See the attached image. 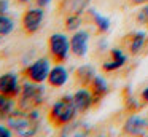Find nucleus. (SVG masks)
<instances>
[{
    "label": "nucleus",
    "mask_w": 148,
    "mask_h": 137,
    "mask_svg": "<svg viewBox=\"0 0 148 137\" xmlns=\"http://www.w3.org/2000/svg\"><path fill=\"white\" fill-rule=\"evenodd\" d=\"M7 126L18 136H34L37 134L40 126V112L37 108L34 110H16L7 118Z\"/></svg>",
    "instance_id": "nucleus-1"
},
{
    "label": "nucleus",
    "mask_w": 148,
    "mask_h": 137,
    "mask_svg": "<svg viewBox=\"0 0 148 137\" xmlns=\"http://www.w3.org/2000/svg\"><path fill=\"white\" fill-rule=\"evenodd\" d=\"M67 78H69V73H67V70H65V67H62L61 64H58L56 67H53V69L49 70V75H48V80H46V81H48L49 86H53V88H61V86L65 85Z\"/></svg>",
    "instance_id": "nucleus-14"
},
{
    "label": "nucleus",
    "mask_w": 148,
    "mask_h": 137,
    "mask_svg": "<svg viewBox=\"0 0 148 137\" xmlns=\"http://www.w3.org/2000/svg\"><path fill=\"white\" fill-rule=\"evenodd\" d=\"M21 88L18 83V76L13 72H8L0 75V94L10 96V97H18Z\"/></svg>",
    "instance_id": "nucleus-9"
},
{
    "label": "nucleus",
    "mask_w": 148,
    "mask_h": 137,
    "mask_svg": "<svg viewBox=\"0 0 148 137\" xmlns=\"http://www.w3.org/2000/svg\"><path fill=\"white\" fill-rule=\"evenodd\" d=\"M77 107L73 104V96H64L53 104L48 112V121L53 127H64L72 123L77 115Z\"/></svg>",
    "instance_id": "nucleus-2"
},
{
    "label": "nucleus",
    "mask_w": 148,
    "mask_h": 137,
    "mask_svg": "<svg viewBox=\"0 0 148 137\" xmlns=\"http://www.w3.org/2000/svg\"><path fill=\"white\" fill-rule=\"evenodd\" d=\"M16 3H19V5H26V3H29L30 0H14Z\"/></svg>",
    "instance_id": "nucleus-28"
},
{
    "label": "nucleus",
    "mask_w": 148,
    "mask_h": 137,
    "mask_svg": "<svg viewBox=\"0 0 148 137\" xmlns=\"http://www.w3.org/2000/svg\"><path fill=\"white\" fill-rule=\"evenodd\" d=\"M91 14H92L94 24H96L97 30H99L100 34H105V32H108V29H110V19H108V18H105V16L96 13L94 10H91Z\"/></svg>",
    "instance_id": "nucleus-19"
},
{
    "label": "nucleus",
    "mask_w": 148,
    "mask_h": 137,
    "mask_svg": "<svg viewBox=\"0 0 148 137\" xmlns=\"http://www.w3.org/2000/svg\"><path fill=\"white\" fill-rule=\"evenodd\" d=\"M13 134V131L10 127H5V126H0V137H10Z\"/></svg>",
    "instance_id": "nucleus-24"
},
{
    "label": "nucleus",
    "mask_w": 148,
    "mask_h": 137,
    "mask_svg": "<svg viewBox=\"0 0 148 137\" xmlns=\"http://www.w3.org/2000/svg\"><path fill=\"white\" fill-rule=\"evenodd\" d=\"M73 104H75V107H77L78 113H84V112H88L91 107H94V97H92L91 89H86L84 86L80 88L73 94Z\"/></svg>",
    "instance_id": "nucleus-10"
},
{
    "label": "nucleus",
    "mask_w": 148,
    "mask_h": 137,
    "mask_svg": "<svg viewBox=\"0 0 148 137\" xmlns=\"http://www.w3.org/2000/svg\"><path fill=\"white\" fill-rule=\"evenodd\" d=\"M14 97L0 94V121H7V118L14 112Z\"/></svg>",
    "instance_id": "nucleus-17"
},
{
    "label": "nucleus",
    "mask_w": 148,
    "mask_h": 137,
    "mask_svg": "<svg viewBox=\"0 0 148 137\" xmlns=\"http://www.w3.org/2000/svg\"><path fill=\"white\" fill-rule=\"evenodd\" d=\"M64 25H65V30H69V32L78 30V27L81 25V14H77V13H70V14H67Z\"/></svg>",
    "instance_id": "nucleus-21"
},
{
    "label": "nucleus",
    "mask_w": 148,
    "mask_h": 137,
    "mask_svg": "<svg viewBox=\"0 0 148 137\" xmlns=\"http://www.w3.org/2000/svg\"><path fill=\"white\" fill-rule=\"evenodd\" d=\"M137 22L140 24H148V5H145L143 8H140V11L137 13Z\"/></svg>",
    "instance_id": "nucleus-22"
},
{
    "label": "nucleus",
    "mask_w": 148,
    "mask_h": 137,
    "mask_svg": "<svg viewBox=\"0 0 148 137\" xmlns=\"http://www.w3.org/2000/svg\"><path fill=\"white\" fill-rule=\"evenodd\" d=\"M94 76H96V70H94V67L89 65V64H84V65L78 67V69L75 70V81L80 86H84V88L91 85Z\"/></svg>",
    "instance_id": "nucleus-15"
},
{
    "label": "nucleus",
    "mask_w": 148,
    "mask_h": 137,
    "mask_svg": "<svg viewBox=\"0 0 148 137\" xmlns=\"http://www.w3.org/2000/svg\"><path fill=\"white\" fill-rule=\"evenodd\" d=\"M0 41H2V37H0Z\"/></svg>",
    "instance_id": "nucleus-29"
},
{
    "label": "nucleus",
    "mask_w": 148,
    "mask_h": 137,
    "mask_svg": "<svg viewBox=\"0 0 148 137\" xmlns=\"http://www.w3.org/2000/svg\"><path fill=\"white\" fill-rule=\"evenodd\" d=\"M147 41V32H134L126 37V48L132 56H137L145 46Z\"/></svg>",
    "instance_id": "nucleus-12"
},
{
    "label": "nucleus",
    "mask_w": 148,
    "mask_h": 137,
    "mask_svg": "<svg viewBox=\"0 0 148 137\" xmlns=\"http://www.w3.org/2000/svg\"><path fill=\"white\" fill-rule=\"evenodd\" d=\"M140 97H142V102H143V104H148V86L140 92Z\"/></svg>",
    "instance_id": "nucleus-25"
},
{
    "label": "nucleus",
    "mask_w": 148,
    "mask_h": 137,
    "mask_svg": "<svg viewBox=\"0 0 148 137\" xmlns=\"http://www.w3.org/2000/svg\"><path fill=\"white\" fill-rule=\"evenodd\" d=\"M89 2L91 0H64V2H62V10H64L67 14H70V13L81 14V13L88 8Z\"/></svg>",
    "instance_id": "nucleus-16"
},
{
    "label": "nucleus",
    "mask_w": 148,
    "mask_h": 137,
    "mask_svg": "<svg viewBox=\"0 0 148 137\" xmlns=\"http://www.w3.org/2000/svg\"><path fill=\"white\" fill-rule=\"evenodd\" d=\"M126 61H127V57H126L124 51L121 48H113L110 51V59L102 64V69H103V72H113V70L121 69L126 64Z\"/></svg>",
    "instance_id": "nucleus-11"
},
{
    "label": "nucleus",
    "mask_w": 148,
    "mask_h": 137,
    "mask_svg": "<svg viewBox=\"0 0 148 137\" xmlns=\"http://www.w3.org/2000/svg\"><path fill=\"white\" fill-rule=\"evenodd\" d=\"M148 129V120L138 115H132L126 120V123L123 124V132L131 134V136H140L145 134Z\"/></svg>",
    "instance_id": "nucleus-8"
},
{
    "label": "nucleus",
    "mask_w": 148,
    "mask_h": 137,
    "mask_svg": "<svg viewBox=\"0 0 148 137\" xmlns=\"http://www.w3.org/2000/svg\"><path fill=\"white\" fill-rule=\"evenodd\" d=\"M49 61L42 57V59H37L35 62H32L29 67H26L23 72V75L26 76L29 81L34 83H45L48 80L49 75Z\"/></svg>",
    "instance_id": "nucleus-5"
},
{
    "label": "nucleus",
    "mask_w": 148,
    "mask_h": 137,
    "mask_svg": "<svg viewBox=\"0 0 148 137\" xmlns=\"http://www.w3.org/2000/svg\"><path fill=\"white\" fill-rule=\"evenodd\" d=\"M45 101V88L42 83L27 81L21 86V91L18 94L16 108L19 110H34L38 108Z\"/></svg>",
    "instance_id": "nucleus-3"
},
{
    "label": "nucleus",
    "mask_w": 148,
    "mask_h": 137,
    "mask_svg": "<svg viewBox=\"0 0 148 137\" xmlns=\"http://www.w3.org/2000/svg\"><path fill=\"white\" fill-rule=\"evenodd\" d=\"M10 10V0H0V14H7Z\"/></svg>",
    "instance_id": "nucleus-23"
},
{
    "label": "nucleus",
    "mask_w": 148,
    "mask_h": 137,
    "mask_svg": "<svg viewBox=\"0 0 148 137\" xmlns=\"http://www.w3.org/2000/svg\"><path fill=\"white\" fill-rule=\"evenodd\" d=\"M148 0H129V3L131 5H143V3H147Z\"/></svg>",
    "instance_id": "nucleus-27"
},
{
    "label": "nucleus",
    "mask_w": 148,
    "mask_h": 137,
    "mask_svg": "<svg viewBox=\"0 0 148 137\" xmlns=\"http://www.w3.org/2000/svg\"><path fill=\"white\" fill-rule=\"evenodd\" d=\"M88 40L89 32L86 30H75L70 38V50L77 57H84L88 53Z\"/></svg>",
    "instance_id": "nucleus-7"
},
{
    "label": "nucleus",
    "mask_w": 148,
    "mask_h": 137,
    "mask_svg": "<svg viewBox=\"0 0 148 137\" xmlns=\"http://www.w3.org/2000/svg\"><path fill=\"white\" fill-rule=\"evenodd\" d=\"M43 18H45V11H43V8H40V6L24 11L23 18H21L23 30L26 32L27 35H32V34H35V32H38V29L42 27Z\"/></svg>",
    "instance_id": "nucleus-6"
},
{
    "label": "nucleus",
    "mask_w": 148,
    "mask_h": 137,
    "mask_svg": "<svg viewBox=\"0 0 148 137\" xmlns=\"http://www.w3.org/2000/svg\"><path fill=\"white\" fill-rule=\"evenodd\" d=\"M37 6H40V8H46V6L51 3V0H35Z\"/></svg>",
    "instance_id": "nucleus-26"
},
{
    "label": "nucleus",
    "mask_w": 148,
    "mask_h": 137,
    "mask_svg": "<svg viewBox=\"0 0 148 137\" xmlns=\"http://www.w3.org/2000/svg\"><path fill=\"white\" fill-rule=\"evenodd\" d=\"M89 89H91V92H92L94 105H96L97 102H100L107 96V92H108V83L105 81V78L96 75L94 80L91 81V85H89Z\"/></svg>",
    "instance_id": "nucleus-13"
},
{
    "label": "nucleus",
    "mask_w": 148,
    "mask_h": 137,
    "mask_svg": "<svg viewBox=\"0 0 148 137\" xmlns=\"http://www.w3.org/2000/svg\"><path fill=\"white\" fill-rule=\"evenodd\" d=\"M89 132V127L86 126V123H69L62 127L61 134L62 136H84Z\"/></svg>",
    "instance_id": "nucleus-18"
},
{
    "label": "nucleus",
    "mask_w": 148,
    "mask_h": 137,
    "mask_svg": "<svg viewBox=\"0 0 148 137\" xmlns=\"http://www.w3.org/2000/svg\"><path fill=\"white\" fill-rule=\"evenodd\" d=\"M70 40L67 38V35L56 32L48 38V53L49 57L53 59V62L62 64L67 61L69 53H70Z\"/></svg>",
    "instance_id": "nucleus-4"
},
{
    "label": "nucleus",
    "mask_w": 148,
    "mask_h": 137,
    "mask_svg": "<svg viewBox=\"0 0 148 137\" xmlns=\"http://www.w3.org/2000/svg\"><path fill=\"white\" fill-rule=\"evenodd\" d=\"M14 30V21L7 14H0V37L10 35Z\"/></svg>",
    "instance_id": "nucleus-20"
}]
</instances>
